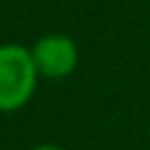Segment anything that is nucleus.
Here are the masks:
<instances>
[{"mask_svg": "<svg viewBox=\"0 0 150 150\" xmlns=\"http://www.w3.org/2000/svg\"><path fill=\"white\" fill-rule=\"evenodd\" d=\"M40 83L33 53L20 43H0V112L25 108Z\"/></svg>", "mask_w": 150, "mask_h": 150, "instance_id": "obj_1", "label": "nucleus"}, {"mask_svg": "<svg viewBox=\"0 0 150 150\" xmlns=\"http://www.w3.org/2000/svg\"><path fill=\"white\" fill-rule=\"evenodd\" d=\"M33 63L38 68V75L45 80H65L75 73L80 63V50L70 35L65 33H48L40 35L30 45Z\"/></svg>", "mask_w": 150, "mask_h": 150, "instance_id": "obj_2", "label": "nucleus"}, {"mask_svg": "<svg viewBox=\"0 0 150 150\" xmlns=\"http://www.w3.org/2000/svg\"><path fill=\"white\" fill-rule=\"evenodd\" d=\"M33 150H68V148H63V145H50V143H45V145H35Z\"/></svg>", "mask_w": 150, "mask_h": 150, "instance_id": "obj_3", "label": "nucleus"}, {"mask_svg": "<svg viewBox=\"0 0 150 150\" xmlns=\"http://www.w3.org/2000/svg\"><path fill=\"white\" fill-rule=\"evenodd\" d=\"M0 13H3V0H0Z\"/></svg>", "mask_w": 150, "mask_h": 150, "instance_id": "obj_4", "label": "nucleus"}]
</instances>
